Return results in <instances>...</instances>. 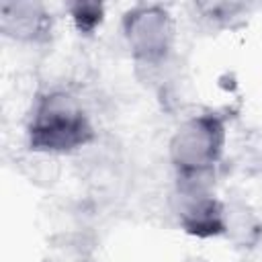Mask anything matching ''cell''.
<instances>
[{
  "label": "cell",
  "instance_id": "7",
  "mask_svg": "<svg viewBox=\"0 0 262 262\" xmlns=\"http://www.w3.org/2000/svg\"><path fill=\"white\" fill-rule=\"evenodd\" d=\"M192 262H205V260H192Z\"/></svg>",
  "mask_w": 262,
  "mask_h": 262
},
{
  "label": "cell",
  "instance_id": "5",
  "mask_svg": "<svg viewBox=\"0 0 262 262\" xmlns=\"http://www.w3.org/2000/svg\"><path fill=\"white\" fill-rule=\"evenodd\" d=\"M0 33L16 43L41 45L51 39L53 16L43 2H4L0 6Z\"/></svg>",
  "mask_w": 262,
  "mask_h": 262
},
{
  "label": "cell",
  "instance_id": "4",
  "mask_svg": "<svg viewBox=\"0 0 262 262\" xmlns=\"http://www.w3.org/2000/svg\"><path fill=\"white\" fill-rule=\"evenodd\" d=\"M170 209L178 227L192 237L225 235V203L215 194L211 178H176Z\"/></svg>",
  "mask_w": 262,
  "mask_h": 262
},
{
  "label": "cell",
  "instance_id": "1",
  "mask_svg": "<svg viewBox=\"0 0 262 262\" xmlns=\"http://www.w3.org/2000/svg\"><path fill=\"white\" fill-rule=\"evenodd\" d=\"M27 145L33 154L66 156L94 141L96 129L82 100L68 90L37 94L27 119Z\"/></svg>",
  "mask_w": 262,
  "mask_h": 262
},
{
  "label": "cell",
  "instance_id": "6",
  "mask_svg": "<svg viewBox=\"0 0 262 262\" xmlns=\"http://www.w3.org/2000/svg\"><path fill=\"white\" fill-rule=\"evenodd\" d=\"M68 12L80 35H92L104 20V4L100 2H72Z\"/></svg>",
  "mask_w": 262,
  "mask_h": 262
},
{
  "label": "cell",
  "instance_id": "3",
  "mask_svg": "<svg viewBox=\"0 0 262 262\" xmlns=\"http://www.w3.org/2000/svg\"><path fill=\"white\" fill-rule=\"evenodd\" d=\"M123 39L139 68L164 66L176 43V25L162 4H135L121 18Z\"/></svg>",
  "mask_w": 262,
  "mask_h": 262
},
{
  "label": "cell",
  "instance_id": "2",
  "mask_svg": "<svg viewBox=\"0 0 262 262\" xmlns=\"http://www.w3.org/2000/svg\"><path fill=\"white\" fill-rule=\"evenodd\" d=\"M227 143V121L215 111L184 119L170 137L168 156L176 178H213Z\"/></svg>",
  "mask_w": 262,
  "mask_h": 262
}]
</instances>
